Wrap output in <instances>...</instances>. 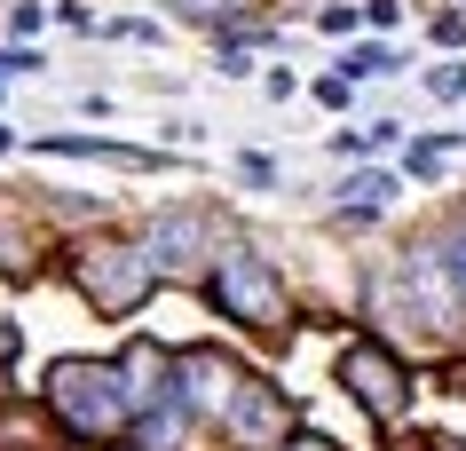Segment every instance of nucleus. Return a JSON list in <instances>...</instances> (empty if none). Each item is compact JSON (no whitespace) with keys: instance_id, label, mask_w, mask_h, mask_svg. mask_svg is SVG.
Instances as JSON below:
<instances>
[{"instance_id":"1","label":"nucleus","mask_w":466,"mask_h":451,"mask_svg":"<svg viewBox=\"0 0 466 451\" xmlns=\"http://www.w3.org/2000/svg\"><path fill=\"white\" fill-rule=\"evenodd\" d=\"M48 404L56 420L72 427V436H119V427H135V404H127V380L119 364H96V356H64V364H48Z\"/></svg>"},{"instance_id":"2","label":"nucleus","mask_w":466,"mask_h":451,"mask_svg":"<svg viewBox=\"0 0 466 451\" xmlns=\"http://www.w3.org/2000/svg\"><path fill=\"white\" fill-rule=\"evenodd\" d=\"M206 293H214L221 317H238L253 333H277L293 317V301H285V277L269 270V253L261 246H221L214 270H206Z\"/></svg>"},{"instance_id":"3","label":"nucleus","mask_w":466,"mask_h":451,"mask_svg":"<svg viewBox=\"0 0 466 451\" xmlns=\"http://www.w3.org/2000/svg\"><path fill=\"white\" fill-rule=\"evenodd\" d=\"M72 285L96 301L103 317H135L150 301V285H158V261H150L135 238H87V246L72 253Z\"/></svg>"},{"instance_id":"4","label":"nucleus","mask_w":466,"mask_h":451,"mask_svg":"<svg viewBox=\"0 0 466 451\" xmlns=\"http://www.w3.org/2000/svg\"><path fill=\"white\" fill-rule=\"evenodd\" d=\"M340 388L364 404L371 420H403V412H411V380H403V364H395L380 341H356V349L340 356Z\"/></svg>"},{"instance_id":"5","label":"nucleus","mask_w":466,"mask_h":451,"mask_svg":"<svg viewBox=\"0 0 466 451\" xmlns=\"http://www.w3.org/2000/svg\"><path fill=\"white\" fill-rule=\"evenodd\" d=\"M143 253L158 261V277H190L206 253H221L214 246V214H206V206H167V214H150Z\"/></svg>"},{"instance_id":"6","label":"nucleus","mask_w":466,"mask_h":451,"mask_svg":"<svg viewBox=\"0 0 466 451\" xmlns=\"http://www.w3.org/2000/svg\"><path fill=\"white\" fill-rule=\"evenodd\" d=\"M238 388H246V364H229L221 349H182L174 356V396L190 404V420H221Z\"/></svg>"},{"instance_id":"7","label":"nucleus","mask_w":466,"mask_h":451,"mask_svg":"<svg viewBox=\"0 0 466 451\" xmlns=\"http://www.w3.org/2000/svg\"><path fill=\"white\" fill-rule=\"evenodd\" d=\"M221 427H229V436H238L246 451H269V444H285V427H293V404H285V388H277V380L246 373V388L229 396Z\"/></svg>"},{"instance_id":"8","label":"nucleus","mask_w":466,"mask_h":451,"mask_svg":"<svg viewBox=\"0 0 466 451\" xmlns=\"http://www.w3.org/2000/svg\"><path fill=\"white\" fill-rule=\"evenodd\" d=\"M119 380H127V404H135V420H143L150 404L174 396V356L158 349V341H135V349L119 356Z\"/></svg>"},{"instance_id":"9","label":"nucleus","mask_w":466,"mask_h":451,"mask_svg":"<svg viewBox=\"0 0 466 451\" xmlns=\"http://www.w3.org/2000/svg\"><path fill=\"white\" fill-rule=\"evenodd\" d=\"M388 199H395V182L380 175V167H364V175H348V182H340V214H380Z\"/></svg>"},{"instance_id":"10","label":"nucleus","mask_w":466,"mask_h":451,"mask_svg":"<svg viewBox=\"0 0 466 451\" xmlns=\"http://www.w3.org/2000/svg\"><path fill=\"white\" fill-rule=\"evenodd\" d=\"M435 253H442V277H451V293H459V309H466V214L435 238Z\"/></svg>"},{"instance_id":"11","label":"nucleus","mask_w":466,"mask_h":451,"mask_svg":"<svg viewBox=\"0 0 466 451\" xmlns=\"http://www.w3.org/2000/svg\"><path fill=\"white\" fill-rule=\"evenodd\" d=\"M380 72H395V56L380 48V40H364V48H348V64H340V79H380Z\"/></svg>"},{"instance_id":"12","label":"nucleus","mask_w":466,"mask_h":451,"mask_svg":"<svg viewBox=\"0 0 466 451\" xmlns=\"http://www.w3.org/2000/svg\"><path fill=\"white\" fill-rule=\"evenodd\" d=\"M167 8H182L190 25H214V32H221V16H229V0H167Z\"/></svg>"},{"instance_id":"13","label":"nucleus","mask_w":466,"mask_h":451,"mask_svg":"<svg viewBox=\"0 0 466 451\" xmlns=\"http://www.w3.org/2000/svg\"><path fill=\"white\" fill-rule=\"evenodd\" d=\"M427 87H435V96H466V72H459V64H442V72H427Z\"/></svg>"},{"instance_id":"14","label":"nucleus","mask_w":466,"mask_h":451,"mask_svg":"<svg viewBox=\"0 0 466 451\" xmlns=\"http://www.w3.org/2000/svg\"><path fill=\"white\" fill-rule=\"evenodd\" d=\"M0 72H40V56H25V48H0Z\"/></svg>"},{"instance_id":"15","label":"nucleus","mask_w":466,"mask_h":451,"mask_svg":"<svg viewBox=\"0 0 466 451\" xmlns=\"http://www.w3.org/2000/svg\"><path fill=\"white\" fill-rule=\"evenodd\" d=\"M451 388H459V396H466V364H451Z\"/></svg>"}]
</instances>
